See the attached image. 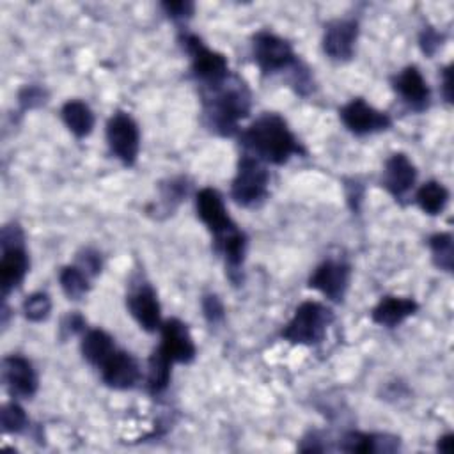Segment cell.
<instances>
[{
  "label": "cell",
  "mask_w": 454,
  "mask_h": 454,
  "mask_svg": "<svg viewBox=\"0 0 454 454\" xmlns=\"http://www.w3.org/2000/svg\"><path fill=\"white\" fill-rule=\"evenodd\" d=\"M128 309L135 321L145 332H156L161 326V309L151 286L140 284L128 294Z\"/></svg>",
  "instance_id": "16"
},
{
  "label": "cell",
  "mask_w": 454,
  "mask_h": 454,
  "mask_svg": "<svg viewBox=\"0 0 454 454\" xmlns=\"http://www.w3.org/2000/svg\"><path fill=\"white\" fill-rule=\"evenodd\" d=\"M106 142L115 158H119L126 167L135 163L140 147V133L131 115L126 112H115L108 119Z\"/></svg>",
  "instance_id": "7"
},
{
  "label": "cell",
  "mask_w": 454,
  "mask_h": 454,
  "mask_svg": "<svg viewBox=\"0 0 454 454\" xmlns=\"http://www.w3.org/2000/svg\"><path fill=\"white\" fill-rule=\"evenodd\" d=\"M415 200L424 213L438 215L449 200V190L438 181H427L417 190Z\"/></svg>",
  "instance_id": "24"
},
{
  "label": "cell",
  "mask_w": 454,
  "mask_h": 454,
  "mask_svg": "<svg viewBox=\"0 0 454 454\" xmlns=\"http://www.w3.org/2000/svg\"><path fill=\"white\" fill-rule=\"evenodd\" d=\"M438 450L440 452H450L452 450V434H445L438 440Z\"/></svg>",
  "instance_id": "36"
},
{
  "label": "cell",
  "mask_w": 454,
  "mask_h": 454,
  "mask_svg": "<svg viewBox=\"0 0 454 454\" xmlns=\"http://www.w3.org/2000/svg\"><path fill=\"white\" fill-rule=\"evenodd\" d=\"M340 121L355 135H369L390 128L392 121L388 114L376 110L372 105L365 103L362 98H355L346 103L340 110Z\"/></svg>",
  "instance_id": "9"
},
{
  "label": "cell",
  "mask_w": 454,
  "mask_h": 454,
  "mask_svg": "<svg viewBox=\"0 0 454 454\" xmlns=\"http://www.w3.org/2000/svg\"><path fill=\"white\" fill-rule=\"evenodd\" d=\"M60 115L69 131L78 138L87 137L94 128V114L83 101L69 99L67 103H64Z\"/></svg>",
  "instance_id": "22"
},
{
  "label": "cell",
  "mask_w": 454,
  "mask_h": 454,
  "mask_svg": "<svg viewBox=\"0 0 454 454\" xmlns=\"http://www.w3.org/2000/svg\"><path fill=\"white\" fill-rule=\"evenodd\" d=\"M80 348H82L83 358H85L89 364L96 365L98 369H99V367L103 365V362L117 349L115 344H114V339H112L106 332H103V330H99V328L89 330V332L83 335Z\"/></svg>",
  "instance_id": "21"
},
{
  "label": "cell",
  "mask_w": 454,
  "mask_h": 454,
  "mask_svg": "<svg viewBox=\"0 0 454 454\" xmlns=\"http://www.w3.org/2000/svg\"><path fill=\"white\" fill-rule=\"evenodd\" d=\"M394 89L413 108H424L429 101V87L415 66L404 67L394 78Z\"/></svg>",
  "instance_id": "19"
},
{
  "label": "cell",
  "mask_w": 454,
  "mask_h": 454,
  "mask_svg": "<svg viewBox=\"0 0 454 454\" xmlns=\"http://www.w3.org/2000/svg\"><path fill=\"white\" fill-rule=\"evenodd\" d=\"M59 282L69 300H80L89 291L87 273L80 266H64L59 273Z\"/></svg>",
  "instance_id": "26"
},
{
  "label": "cell",
  "mask_w": 454,
  "mask_h": 454,
  "mask_svg": "<svg viewBox=\"0 0 454 454\" xmlns=\"http://www.w3.org/2000/svg\"><path fill=\"white\" fill-rule=\"evenodd\" d=\"M216 250L222 252L225 264L229 266L231 271H238V268L243 264L245 259V248H247V238L245 234L234 227L218 239H215Z\"/></svg>",
  "instance_id": "23"
},
{
  "label": "cell",
  "mask_w": 454,
  "mask_h": 454,
  "mask_svg": "<svg viewBox=\"0 0 454 454\" xmlns=\"http://www.w3.org/2000/svg\"><path fill=\"white\" fill-rule=\"evenodd\" d=\"M2 257H0V287L5 298L14 291L28 271V255L23 248V232L18 225L11 223L2 229L0 234Z\"/></svg>",
  "instance_id": "4"
},
{
  "label": "cell",
  "mask_w": 454,
  "mask_h": 454,
  "mask_svg": "<svg viewBox=\"0 0 454 454\" xmlns=\"http://www.w3.org/2000/svg\"><path fill=\"white\" fill-rule=\"evenodd\" d=\"M101 380L110 388L126 390L135 387V383L140 378V367L138 362L126 351L115 349L99 367Z\"/></svg>",
  "instance_id": "15"
},
{
  "label": "cell",
  "mask_w": 454,
  "mask_h": 454,
  "mask_svg": "<svg viewBox=\"0 0 454 454\" xmlns=\"http://www.w3.org/2000/svg\"><path fill=\"white\" fill-rule=\"evenodd\" d=\"M202 310H204L206 319H207L211 325H216L218 321L223 319V305H222V301L218 300V296H215V294L204 296V300H202Z\"/></svg>",
  "instance_id": "31"
},
{
  "label": "cell",
  "mask_w": 454,
  "mask_h": 454,
  "mask_svg": "<svg viewBox=\"0 0 454 454\" xmlns=\"http://www.w3.org/2000/svg\"><path fill=\"white\" fill-rule=\"evenodd\" d=\"M252 53L257 67L264 74L287 69L296 62L291 44L271 32H257L254 35Z\"/></svg>",
  "instance_id": "8"
},
{
  "label": "cell",
  "mask_w": 454,
  "mask_h": 454,
  "mask_svg": "<svg viewBox=\"0 0 454 454\" xmlns=\"http://www.w3.org/2000/svg\"><path fill=\"white\" fill-rule=\"evenodd\" d=\"M241 145L247 154L273 165H282L293 154L303 153L287 122L278 114L259 115L241 133Z\"/></svg>",
  "instance_id": "1"
},
{
  "label": "cell",
  "mask_w": 454,
  "mask_h": 454,
  "mask_svg": "<svg viewBox=\"0 0 454 454\" xmlns=\"http://www.w3.org/2000/svg\"><path fill=\"white\" fill-rule=\"evenodd\" d=\"M419 305L411 298L404 296H385L378 301V305L371 310V319L376 325L394 328L401 325L404 319L417 312Z\"/></svg>",
  "instance_id": "18"
},
{
  "label": "cell",
  "mask_w": 454,
  "mask_h": 454,
  "mask_svg": "<svg viewBox=\"0 0 454 454\" xmlns=\"http://www.w3.org/2000/svg\"><path fill=\"white\" fill-rule=\"evenodd\" d=\"M270 174L261 160L247 153L238 161V170L232 179L231 195L239 206H254L268 193Z\"/></svg>",
  "instance_id": "5"
},
{
  "label": "cell",
  "mask_w": 454,
  "mask_h": 454,
  "mask_svg": "<svg viewBox=\"0 0 454 454\" xmlns=\"http://www.w3.org/2000/svg\"><path fill=\"white\" fill-rule=\"evenodd\" d=\"M83 325H85V323H83L82 316H78V314H71V316H67V319L64 321L62 328H64V330H67V332L73 335V333H74L76 330H80Z\"/></svg>",
  "instance_id": "34"
},
{
  "label": "cell",
  "mask_w": 454,
  "mask_h": 454,
  "mask_svg": "<svg viewBox=\"0 0 454 454\" xmlns=\"http://www.w3.org/2000/svg\"><path fill=\"white\" fill-rule=\"evenodd\" d=\"M356 37L358 23L355 20H333L325 28L323 50L333 60H348L353 57Z\"/></svg>",
  "instance_id": "14"
},
{
  "label": "cell",
  "mask_w": 454,
  "mask_h": 454,
  "mask_svg": "<svg viewBox=\"0 0 454 454\" xmlns=\"http://www.w3.org/2000/svg\"><path fill=\"white\" fill-rule=\"evenodd\" d=\"M438 43H440V35L434 32V30H426L424 35H422V48L427 55H431L436 48H438Z\"/></svg>",
  "instance_id": "33"
},
{
  "label": "cell",
  "mask_w": 454,
  "mask_h": 454,
  "mask_svg": "<svg viewBox=\"0 0 454 454\" xmlns=\"http://www.w3.org/2000/svg\"><path fill=\"white\" fill-rule=\"evenodd\" d=\"M163 9L172 18H186V16L192 14L193 4H190V2H165Z\"/></svg>",
  "instance_id": "32"
},
{
  "label": "cell",
  "mask_w": 454,
  "mask_h": 454,
  "mask_svg": "<svg viewBox=\"0 0 454 454\" xmlns=\"http://www.w3.org/2000/svg\"><path fill=\"white\" fill-rule=\"evenodd\" d=\"M183 46L190 55L192 71L199 80L211 87L227 80L229 62L222 53L207 48L197 35H184Z\"/></svg>",
  "instance_id": "6"
},
{
  "label": "cell",
  "mask_w": 454,
  "mask_h": 454,
  "mask_svg": "<svg viewBox=\"0 0 454 454\" xmlns=\"http://www.w3.org/2000/svg\"><path fill=\"white\" fill-rule=\"evenodd\" d=\"M28 424V419L23 411V408L18 403H7L2 408V429L4 433L14 434L21 433Z\"/></svg>",
  "instance_id": "29"
},
{
  "label": "cell",
  "mask_w": 454,
  "mask_h": 454,
  "mask_svg": "<svg viewBox=\"0 0 454 454\" xmlns=\"http://www.w3.org/2000/svg\"><path fill=\"white\" fill-rule=\"evenodd\" d=\"M195 207H197V216L209 229L215 239H218L220 236H223L225 232L236 227V223L227 215L222 195L215 188H202L197 193Z\"/></svg>",
  "instance_id": "11"
},
{
  "label": "cell",
  "mask_w": 454,
  "mask_h": 454,
  "mask_svg": "<svg viewBox=\"0 0 454 454\" xmlns=\"http://www.w3.org/2000/svg\"><path fill=\"white\" fill-rule=\"evenodd\" d=\"M51 310V300L46 293H34L25 298L23 301V312L28 321H43L50 316Z\"/></svg>",
  "instance_id": "28"
},
{
  "label": "cell",
  "mask_w": 454,
  "mask_h": 454,
  "mask_svg": "<svg viewBox=\"0 0 454 454\" xmlns=\"http://www.w3.org/2000/svg\"><path fill=\"white\" fill-rule=\"evenodd\" d=\"M332 310L319 301H303L296 307L293 317L282 330V337L291 344L312 346L325 339L332 323Z\"/></svg>",
  "instance_id": "3"
},
{
  "label": "cell",
  "mask_w": 454,
  "mask_h": 454,
  "mask_svg": "<svg viewBox=\"0 0 454 454\" xmlns=\"http://www.w3.org/2000/svg\"><path fill=\"white\" fill-rule=\"evenodd\" d=\"M399 447V440L387 434L369 433H348L342 440L340 449L348 452H392Z\"/></svg>",
  "instance_id": "20"
},
{
  "label": "cell",
  "mask_w": 454,
  "mask_h": 454,
  "mask_svg": "<svg viewBox=\"0 0 454 454\" xmlns=\"http://www.w3.org/2000/svg\"><path fill=\"white\" fill-rule=\"evenodd\" d=\"M223 82L213 85V98L206 99V114L215 129H218L222 135H231L236 131L238 122L247 117L250 99L245 85L239 82L223 85Z\"/></svg>",
  "instance_id": "2"
},
{
  "label": "cell",
  "mask_w": 454,
  "mask_h": 454,
  "mask_svg": "<svg viewBox=\"0 0 454 454\" xmlns=\"http://www.w3.org/2000/svg\"><path fill=\"white\" fill-rule=\"evenodd\" d=\"M46 101V92L41 87L35 85H27L20 92V103L23 108H34L39 106Z\"/></svg>",
  "instance_id": "30"
},
{
  "label": "cell",
  "mask_w": 454,
  "mask_h": 454,
  "mask_svg": "<svg viewBox=\"0 0 454 454\" xmlns=\"http://www.w3.org/2000/svg\"><path fill=\"white\" fill-rule=\"evenodd\" d=\"M2 378L12 397L28 399L37 390V374L21 355H9L2 362Z\"/></svg>",
  "instance_id": "13"
},
{
  "label": "cell",
  "mask_w": 454,
  "mask_h": 454,
  "mask_svg": "<svg viewBox=\"0 0 454 454\" xmlns=\"http://www.w3.org/2000/svg\"><path fill=\"white\" fill-rule=\"evenodd\" d=\"M351 270L342 261H325L321 262L309 278V287L317 289L326 298L333 301H342L346 289L349 286Z\"/></svg>",
  "instance_id": "12"
},
{
  "label": "cell",
  "mask_w": 454,
  "mask_h": 454,
  "mask_svg": "<svg viewBox=\"0 0 454 454\" xmlns=\"http://www.w3.org/2000/svg\"><path fill=\"white\" fill-rule=\"evenodd\" d=\"M415 177L417 170L406 154L395 153L385 161L381 183L395 199H403L406 195V192L413 186Z\"/></svg>",
  "instance_id": "17"
},
{
  "label": "cell",
  "mask_w": 454,
  "mask_h": 454,
  "mask_svg": "<svg viewBox=\"0 0 454 454\" xmlns=\"http://www.w3.org/2000/svg\"><path fill=\"white\" fill-rule=\"evenodd\" d=\"M170 367L172 362L167 356H163L158 349H154L147 364V388L153 395L161 394L168 387Z\"/></svg>",
  "instance_id": "25"
},
{
  "label": "cell",
  "mask_w": 454,
  "mask_h": 454,
  "mask_svg": "<svg viewBox=\"0 0 454 454\" xmlns=\"http://www.w3.org/2000/svg\"><path fill=\"white\" fill-rule=\"evenodd\" d=\"M161 330V342L156 348L163 356H167L172 364L179 362V364H188L195 358V344L192 339V333L188 330V326L172 317L161 323L160 326Z\"/></svg>",
  "instance_id": "10"
},
{
  "label": "cell",
  "mask_w": 454,
  "mask_h": 454,
  "mask_svg": "<svg viewBox=\"0 0 454 454\" xmlns=\"http://www.w3.org/2000/svg\"><path fill=\"white\" fill-rule=\"evenodd\" d=\"M450 66L449 67H445V71H443V94H445V98H447V101H452V82H450Z\"/></svg>",
  "instance_id": "35"
},
{
  "label": "cell",
  "mask_w": 454,
  "mask_h": 454,
  "mask_svg": "<svg viewBox=\"0 0 454 454\" xmlns=\"http://www.w3.org/2000/svg\"><path fill=\"white\" fill-rule=\"evenodd\" d=\"M429 248H431L434 264L445 271H450L452 270V236L447 232L431 236Z\"/></svg>",
  "instance_id": "27"
}]
</instances>
